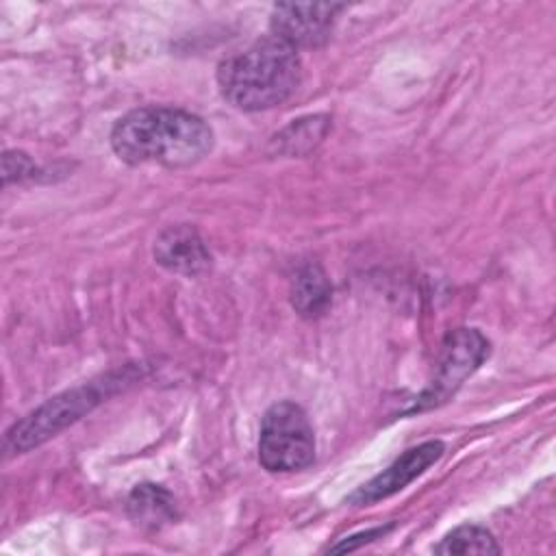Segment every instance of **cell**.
<instances>
[{
	"mask_svg": "<svg viewBox=\"0 0 556 556\" xmlns=\"http://www.w3.org/2000/svg\"><path fill=\"white\" fill-rule=\"evenodd\" d=\"M111 148L128 165L189 167L213 150L211 126L176 106H139L111 128Z\"/></svg>",
	"mask_w": 556,
	"mask_h": 556,
	"instance_id": "6da1fadb",
	"label": "cell"
},
{
	"mask_svg": "<svg viewBox=\"0 0 556 556\" xmlns=\"http://www.w3.org/2000/svg\"><path fill=\"white\" fill-rule=\"evenodd\" d=\"M489 341L478 328H458L445 337L434 374L426 389L406 408L408 415L445 404L463 382L486 361Z\"/></svg>",
	"mask_w": 556,
	"mask_h": 556,
	"instance_id": "5b68a950",
	"label": "cell"
},
{
	"mask_svg": "<svg viewBox=\"0 0 556 556\" xmlns=\"http://www.w3.org/2000/svg\"><path fill=\"white\" fill-rule=\"evenodd\" d=\"M291 306L304 319L321 317L332 302V285L317 263H306L298 267L289 287Z\"/></svg>",
	"mask_w": 556,
	"mask_h": 556,
	"instance_id": "9c48e42d",
	"label": "cell"
},
{
	"mask_svg": "<svg viewBox=\"0 0 556 556\" xmlns=\"http://www.w3.org/2000/svg\"><path fill=\"white\" fill-rule=\"evenodd\" d=\"M152 256L161 267L180 276H198L211 265V252L204 239L187 224L165 228L154 239Z\"/></svg>",
	"mask_w": 556,
	"mask_h": 556,
	"instance_id": "ba28073f",
	"label": "cell"
},
{
	"mask_svg": "<svg viewBox=\"0 0 556 556\" xmlns=\"http://www.w3.org/2000/svg\"><path fill=\"white\" fill-rule=\"evenodd\" d=\"M391 528H393V523H389V526H380V528H371V530H367V532H361V534L348 536L345 541H341V543H337V545L328 547V552L339 554V552L356 549V547H358V545H363V543H369V541H374V539H378V536H384Z\"/></svg>",
	"mask_w": 556,
	"mask_h": 556,
	"instance_id": "5bb4252c",
	"label": "cell"
},
{
	"mask_svg": "<svg viewBox=\"0 0 556 556\" xmlns=\"http://www.w3.org/2000/svg\"><path fill=\"white\" fill-rule=\"evenodd\" d=\"M343 4H293L282 2L271 9L269 30L271 37L285 41L293 50L298 48H317L328 41L337 15L343 11Z\"/></svg>",
	"mask_w": 556,
	"mask_h": 556,
	"instance_id": "8992f818",
	"label": "cell"
},
{
	"mask_svg": "<svg viewBox=\"0 0 556 556\" xmlns=\"http://www.w3.org/2000/svg\"><path fill=\"white\" fill-rule=\"evenodd\" d=\"M35 172H37V167H35L33 159L26 152L7 150L2 154V180H4V185L30 178Z\"/></svg>",
	"mask_w": 556,
	"mask_h": 556,
	"instance_id": "4fadbf2b",
	"label": "cell"
},
{
	"mask_svg": "<svg viewBox=\"0 0 556 556\" xmlns=\"http://www.w3.org/2000/svg\"><path fill=\"white\" fill-rule=\"evenodd\" d=\"M437 554H500L502 547L497 545L491 530L482 526H458L447 532L437 545Z\"/></svg>",
	"mask_w": 556,
	"mask_h": 556,
	"instance_id": "7c38bea8",
	"label": "cell"
},
{
	"mask_svg": "<svg viewBox=\"0 0 556 556\" xmlns=\"http://www.w3.org/2000/svg\"><path fill=\"white\" fill-rule=\"evenodd\" d=\"M302 80L298 50L276 37H263L217 67V85L228 104L239 111H265L282 104Z\"/></svg>",
	"mask_w": 556,
	"mask_h": 556,
	"instance_id": "7a4b0ae2",
	"label": "cell"
},
{
	"mask_svg": "<svg viewBox=\"0 0 556 556\" xmlns=\"http://www.w3.org/2000/svg\"><path fill=\"white\" fill-rule=\"evenodd\" d=\"M443 452L445 445L441 441H426L406 450L387 469H382L369 482L361 484L354 493H350L345 502L352 506H369L384 497H391L393 493L408 486L415 478H419L430 465H434L443 456Z\"/></svg>",
	"mask_w": 556,
	"mask_h": 556,
	"instance_id": "52a82bcc",
	"label": "cell"
},
{
	"mask_svg": "<svg viewBox=\"0 0 556 556\" xmlns=\"http://www.w3.org/2000/svg\"><path fill=\"white\" fill-rule=\"evenodd\" d=\"M113 382L117 380L106 378L104 384L91 382L50 397L48 402H43L39 408H35L7 430L4 450L9 454H22L41 445L43 441H48L50 437L80 419L93 406H98L106 397V389Z\"/></svg>",
	"mask_w": 556,
	"mask_h": 556,
	"instance_id": "277c9868",
	"label": "cell"
},
{
	"mask_svg": "<svg viewBox=\"0 0 556 556\" xmlns=\"http://www.w3.org/2000/svg\"><path fill=\"white\" fill-rule=\"evenodd\" d=\"M328 117L326 115H308L293 119L289 126H285L280 132L271 137V148L278 154L300 156L308 150H313L328 132Z\"/></svg>",
	"mask_w": 556,
	"mask_h": 556,
	"instance_id": "8fae6325",
	"label": "cell"
},
{
	"mask_svg": "<svg viewBox=\"0 0 556 556\" xmlns=\"http://www.w3.org/2000/svg\"><path fill=\"white\" fill-rule=\"evenodd\" d=\"M315 460V434L304 408L295 402L271 404L261 421L258 463L269 473L306 469Z\"/></svg>",
	"mask_w": 556,
	"mask_h": 556,
	"instance_id": "3957f363",
	"label": "cell"
},
{
	"mask_svg": "<svg viewBox=\"0 0 556 556\" xmlns=\"http://www.w3.org/2000/svg\"><path fill=\"white\" fill-rule=\"evenodd\" d=\"M126 513L137 526L156 530V528L174 521L176 502H174V495L165 486L143 482L130 491V495L126 500Z\"/></svg>",
	"mask_w": 556,
	"mask_h": 556,
	"instance_id": "30bf717a",
	"label": "cell"
}]
</instances>
